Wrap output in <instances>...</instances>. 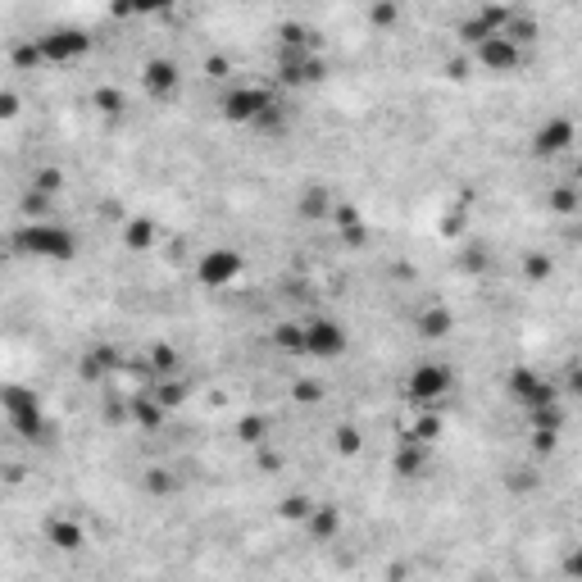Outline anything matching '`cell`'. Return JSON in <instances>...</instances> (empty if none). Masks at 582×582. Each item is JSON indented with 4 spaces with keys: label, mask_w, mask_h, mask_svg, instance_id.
Listing matches in <instances>:
<instances>
[{
    "label": "cell",
    "mask_w": 582,
    "mask_h": 582,
    "mask_svg": "<svg viewBox=\"0 0 582 582\" xmlns=\"http://www.w3.org/2000/svg\"><path fill=\"white\" fill-rule=\"evenodd\" d=\"M15 250L24 255H37V259H73L78 255V237L64 228V223H51V218H28L19 232H15Z\"/></svg>",
    "instance_id": "cell-1"
},
{
    "label": "cell",
    "mask_w": 582,
    "mask_h": 582,
    "mask_svg": "<svg viewBox=\"0 0 582 582\" xmlns=\"http://www.w3.org/2000/svg\"><path fill=\"white\" fill-rule=\"evenodd\" d=\"M455 392V369L441 360H419L405 378V401L414 410H441Z\"/></svg>",
    "instance_id": "cell-2"
},
{
    "label": "cell",
    "mask_w": 582,
    "mask_h": 582,
    "mask_svg": "<svg viewBox=\"0 0 582 582\" xmlns=\"http://www.w3.org/2000/svg\"><path fill=\"white\" fill-rule=\"evenodd\" d=\"M0 405H5V423H10L19 437H28V441H51L55 428H51V419H46L37 392H28V387H19V383H5V392H0Z\"/></svg>",
    "instance_id": "cell-3"
},
{
    "label": "cell",
    "mask_w": 582,
    "mask_h": 582,
    "mask_svg": "<svg viewBox=\"0 0 582 582\" xmlns=\"http://www.w3.org/2000/svg\"><path fill=\"white\" fill-rule=\"evenodd\" d=\"M505 396H509L514 405H523V410H537V405H555V401H559V387H555L541 369L514 364V369L505 373Z\"/></svg>",
    "instance_id": "cell-4"
},
{
    "label": "cell",
    "mask_w": 582,
    "mask_h": 582,
    "mask_svg": "<svg viewBox=\"0 0 582 582\" xmlns=\"http://www.w3.org/2000/svg\"><path fill=\"white\" fill-rule=\"evenodd\" d=\"M277 96L268 92V87H259V82H241V87H228L223 92V101H218V114L228 119V123H241V128H250L268 105H273Z\"/></svg>",
    "instance_id": "cell-5"
},
{
    "label": "cell",
    "mask_w": 582,
    "mask_h": 582,
    "mask_svg": "<svg viewBox=\"0 0 582 582\" xmlns=\"http://www.w3.org/2000/svg\"><path fill=\"white\" fill-rule=\"evenodd\" d=\"M573 146H577V123H573L568 114H550V119H541V123H537V132H532V141H528L532 160H559V155H568Z\"/></svg>",
    "instance_id": "cell-6"
},
{
    "label": "cell",
    "mask_w": 582,
    "mask_h": 582,
    "mask_svg": "<svg viewBox=\"0 0 582 582\" xmlns=\"http://www.w3.org/2000/svg\"><path fill=\"white\" fill-rule=\"evenodd\" d=\"M346 346H351V337L337 319H328V315L306 319V360H328L333 364V360L346 355Z\"/></svg>",
    "instance_id": "cell-7"
},
{
    "label": "cell",
    "mask_w": 582,
    "mask_h": 582,
    "mask_svg": "<svg viewBox=\"0 0 582 582\" xmlns=\"http://www.w3.org/2000/svg\"><path fill=\"white\" fill-rule=\"evenodd\" d=\"M328 78V64L319 51H277V82L282 87H315Z\"/></svg>",
    "instance_id": "cell-8"
},
{
    "label": "cell",
    "mask_w": 582,
    "mask_h": 582,
    "mask_svg": "<svg viewBox=\"0 0 582 582\" xmlns=\"http://www.w3.org/2000/svg\"><path fill=\"white\" fill-rule=\"evenodd\" d=\"M241 268H246V259H241V250H232V246H214V250H205V255L196 259L200 286H232V282L241 277Z\"/></svg>",
    "instance_id": "cell-9"
},
{
    "label": "cell",
    "mask_w": 582,
    "mask_h": 582,
    "mask_svg": "<svg viewBox=\"0 0 582 582\" xmlns=\"http://www.w3.org/2000/svg\"><path fill=\"white\" fill-rule=\"evenodd\" d=\"M37 46H42V60L46 64H78L92 51V37L82 28H51Z\"/></svg>",
    "instance_id": "cell-10"
},
{
    "label": "cell",
    "mask_w": 582,
    "mask_h": 582,
    "mask_svg": "<svg viewBox=\"0 0 582 582\" xmlns=\"http://www.w3.org/2000/svg\"><path fill=\"white\" fill-rule=\"evenodd\" d=\"M523 55H528V51H523L519 42H509L505 33L491 37V42H482V46L473 51V60H478L487 73H519V69H523Z\"/></svg>",
    "instance_id": "cell-11"
},
{
    "label": "cell",
    "mask_w": 582,
    "mask_h": 582,
    "mask_svg": "<svg viewBox=\"0 0 582 582\" xmlns=\"http://www.w3.org/2000/svg\"><path fill=\"white\" fill-rule=\"evenodd\" d=\"M141 87H146L150 101H169V96H178V87H182V69H178L173 60L155 55V60H146V69H141Z\"/></svg>",
    "instance_id": "cell-12"
},
{
    "label": "cell",
    "mask_w": 582,
    "mask_h": 582,
    "mask_svg": "<svg viewBox=\"0 0 582 582\" xmlns=\"http://www.w3.org/2000/svg\"><path fill=\"white\" fill-rule=\"evenodd\" d=\"M46 546H55L60 555H78L87 546V528L73 514H51L46 519Z\"/></svg>",
    "instance_id": "cell-13"
},
{
    "label": "cell",
    "mask_w": 582,
    "mask_h": 582,
    "mask_svg": "<svg viewBox=\"0 0 582 582\" xmlns=\"http://www.w3.org/2000/svg\"><path fill=\"white\" fill-rule=\"evenodd\" d=\"M414 328H419V337H423V342H446V337L455 333V310H451V306H441V301H432V306H423V310H419Z\"/></svg>",
    "instance_id": "cell-14"
},
{
    "label": "cell",
    "mask_w": 582,
    "mask_h": 582,
    "mask_svg": "<svg viewBox=\"0 0 582 582\" xmlns=\"http://www.w3.org/2000/svg\"><path fill=\"white\" fill-rule=\"evenodd\" d=\"M333 209H337V200L324 182H310L296 196V218H306V223H324V218H333Z\"/></svg>",
    "instance_id": "cell-15"
},
{
    "label": "cell",
    "mask_w": 582,
    "mask_h": 582,
    "mask_svg": "<svg viewBox=\"0 0 582 582\" xmlns=\"http://www.w3.org/2000/svg\"><path fill=\"white\" fill-rule=\"evenodd\" d=\"M392 469H396L401 478H423V473H428V446L414 441V437H401V446H396V455H392Z\"/></svg>",
    "instance_id": "cell-16"
},
{
    "label": "cell",
    "mask_w": 582,
    "mask_h": 582,
    "mask_svg": "<svg viewBox=\"0 0 582 582\" xmlns=\"http://www.w3.org/2000/svg\"><path fill=\"white\" fill-rule=\"evenodd\" d=\"M155 237H160V228H155V218H141V214H132V218H123V246H128L132 255H146V250L155 246Z\"/></svg>",
    "instance_id": "cell-17"
},
{
    "label": "cell",
    "mask_w": 582,
    "mask_h": 582,
    "mask_svg": "<svg viewBox=\"0 0 582 582\" xmlns=\"http://www.w3.org/2000/svg\"><path fill=\"white\" fill-rule=\"evenodd\" d=\"M273 346L291 360H306V324H291V319L273 324Z\"/></svg>",
    "instance_id": "cell-18"
},
{
    "label": "cell",
    "mask_w": 582,
    "mask_h": 582,
    "mask_svg": "<svg viewBox=\"0 0 582 582\" xmlns=\"http://www.w3.org/2000/svg\"><path fill=\"white\" fill-rule=\"evenodd\" d=\"M546 209L559 214V218L577 214V209H582V187H577V182H555V187L546 191Z\"/></svg>",
    "instance_id": "cell-19"
},
{
    "label": "cell",
    "mask_w": 582,
    "mask_h": 582,
    "mask_svg": "<svg viewBox=\"0 0 582 582\" xmlns=\"http://www.w3.org/2000/svg\"><path fill=\"white\" fill-rule=\"evenodd\" d=\"M119 360H123V355H119L114 346H96V351L82 355V378H87V383H101V378H110V373L119 369Z\"/></svg>",
    "instance_id": "cell-20"
},
{
    "label": "cell",
    "mask_w": 582,
    "mask_h": 582,
    "mask_svg": "<svg viewBox=\"0 0 582 582\" xmlns=\"http://www.w3.org/2000/svg\"><path fill=\"white\" fill-rule=\"evenodd\" d=\"M310 537L315 541H333L337 532H342V509L337 505H315V514H310Z\"/></svg>",
    "instance_id": "cell-21"
},
{
    "label": "cell",
    "mask_w": 582,
    "mask_h": 582,
    "mask_svg": "<svg viewBox=\"0 0 582 582\" xmlns=\"http://www.w3.org/2000/svg\"><path fill=\"white\" fill-rule=\"evenodd\" d=\"M128 414H132V423H137V428H160L169 410H164L155 396H146V392H141V396H132V401H128Z\"/></svg>",
    "instance_id": "cell-22"
},
{
    "label": "cell",
    "mask_w": 582,
    "mask_h": 582,
    "mask_svg": "<svg viewBox=\"0 0 582 582\" xmlns=\"http://www.w3.org/2000/svg\"><path fill=\"white\" fill-rule=\"evenodd\" d=\"M564 401H555V405H537V410H528V423H532V432H550V437H559L564 432Z\"/></svg>",
    "instance_id": "cell-23"
},
{
    "label": "cell",
    "mask_w": 582,
    "mask_h": 582,
    "mask_svg": "<svg viewBox=\"0 0 582 582\" xmlns=\"http://www.w3.org/2000/svg\"><path fill=\"white\" fill-rule=\"evenodd\" d=\"M441 432H446V419H441V410H419V419H414V428H410L405 437H414V441L432 446Z\"/></svg>",
    "instance_id": "cell-24"
},
{
    "label": "cell",
    "mask_w": 582,
    "mask_h": 582,
    "mask_svg": "<svg viewBox=\"0 0 582 582\" xmlns=\"http://www.w3.org/2000/svg\"><path fill=\"white\" fill-rule=\"evenodd\" d=\"M505 37H509V42H519V46L528 51V46L541 37V28H537V15H528V10H514V19H509Z\"/></svg>",
    "instance_id": "cell-25"
},
{
    "label": "cell",
    "mask_w": 582,
    "mask_h": 582,
    "mask_svg": "<svg viewBox=\"0 0 582 582\" xmlns=\"http://www.w3.org/2000/svg\"><path fill=\"white\" fill-rule=\"evenodd\" d=\"M491 37H500V33H491V24H487L478 10H473L464 24H460V42H464L469 51H478V46H482V42H491Z\"/></svg>",
    "instance_id": "cell-26"
},
{
    "label": "cell",
    "mask_w": 582,
    "mask_h": 582,
    "mask_svg": "<svg viewBox=\"0 0 582 582\" xmlns=\"http://www.w3.org/2000/svg\"><path fill=\"white\" fill-rule=\"evenodd\" d=\"M250 132H255V137H277V132H286V105H282V101H273V105L250 123Z\"/></svg>",
    "instance_id": "cell-27"
},
{
    "label": "cell",
    "mask_w": 582,
    "mask_h": 582,
    "mask_svg": "<svg viewBox=\"0 0 582 582\" xmlns=\"http://www.w3.org/2000/svg\"><path fill=\"white\" fill-rule=\"evenodd\" d=\"M315 505H319V500H310L306 491H296V496H286V500L277 505V514H282L286 523H310V514H315Z\"/></svg>",
    "instance_id": "cell-28"
},
{
    "label": "cell",
    "mask_w": 582,
    "mask_h": 582,
    "mask_svg": "<svg viewBox=\"0 0 582 582\" xmlns=\"http://www.w3.org/2000/svg\"><path fill=\"white\" fill-rule=\"evenodd\" d=\"M146 364H150L155 373H164V378H178V369H182V360H178V351H173V346H164V342L146 351Z\"/></svg>",
    "instance_id": "cell-29"
},
{
    "label": "cell",
    "mask_w": 582,
    "mask_h": 582,
    "mask_svg": "<svg viewBox=\"0 0 582 582\" xmlns=\"http://www.w3.org/2000/svg\"><path fill=\"white\" fill-rule=\"evenodd\" d=\"M60 187H64V169L42 164V169L33 173V191H42V196H60Z\"/></svg>",
    "instance_id": "cell-30"
},
{
    "label": "cell",
    "mask_w": 582,
    "mask_h": 582,
    "mask_svg": "<svg viewBox=\"0 0 582 582\" xmlns=\"http://www.w3.org/2000/svg\"><path fill=\"white\" fill-rule=\"evenodd\" d=\"M150 396H155V401H160L164 410H178V405L187 401V383H182V378H164V383H160V387H155Z\"/></svg>",
    "instance_id": "cell-31"
},
{
    "label": "cell",
    "mask_w": 582,
    "mask_h": 582,
    "mask_svg": "<svg viewBox=\"0 0 582 582\" xmlns=\"http://www.w3.org/2000/svg\"><path fill=\"white\" fill-rule=\"evenodd\" d=\"M237 437H241L246 446H259V441L268 437V419H264V414H246V419L237 423Z\"/></svg>",
    "instance_id": "cell-32"
},
{
    "label": "cell",
    "mask_w": 582,
    "mask_h": 582,
    "mask_svg": "<svg viewBox=\"0 0 582 582\" xmlns=\"http://www.w3.org/2000/svg\"><path fill=\"white\" fill-rule=\"evenodd\" d=\"M523 273H528V282H546V277L555 273V264H550V255L528 250V255H523Z\"/></svg>",
    "instance_id": "cell-33"
},
{
    "label": "cell",
    "mask_w": 582,
    "mask_h": 582,
    "mask_svg": "<svg viewBox=\"0 0 582 582\" xmlns=\"http://www.w3.org/2000/svg\"><path fill=\"white\" fill-rule=\"evenodd\" d=\"M96 110L105 114V119H114V114H123V92L119 87H96Z\"/></svg>",
    "instance_id": "cell-34"
},
{
    "label": "cell",
    "mask_w": 582,
    "mask_h": 582,
    "mask_svg": "<svg viewBox=\"0 0 582 582\" xmlns=\"http://www.w3.org/2000/svg\"><path fill=\"white\" fill-rule=\"evenodd\" d=\"M333 446H337V451H342V455L351 460V455H360V451H364V437H360V432H355L351 423H342V428L333 432Z\"/></svg>",
    "instance_id": "cell-35"
},
{
    "label": "cell",
    "mask_w": 582,
    "mask_h": 582,
    "mask_svg": "<svg viewBox=\"0 0 582 582\" xmlns=\"http://www.w3.org/2000/svg\"><path fill=\"white\" fill-rule=\"evenodd\" d=\"M146 491L150 496H173L178 491V478L169 469H146Z\"/></svg>",
    "instance_id": "cell-36"
},
{
    "label": "cell",
    "mask_w": 582,
    "mask_h": 582,
    "mask_svg": "<svg viewBox=\"0 0 582 582\" xmlns=\"http://www.w3.org/2000/svg\"><path fill=\"white\" fill-rule=\"evenodd\" d=\"M559 573H564V582H582V546H568L559 555Z\"/></svg>",
    "instance_id": "cell-37"
},
{
    "label": "cell",
    "mask_w": 582,
    "mask_h": 582,
    "mask_svg": "<svg viewBox=\"0 0 582 582\" xmlns=\"http://www.w3.org/2000/svg\"><path fill=\"white\" fill-rule=\"evenodd\" d=\"M291 401H301V405L324 401V383H315V378H306V383H291Z\"/></svg>",
    "instance_id": "cell-38"
},
{
    "label": "cell",
    "mask_w": 582,
    "mask_h": 582,
    "mask_svg": "<svg viewBox=\"0 0 582 582\" xmlns=\"http://www.w3.org/2000/svg\"><path fill=\"white\" fill-rule=\"evenodd\" d=\"M328 223H333V228H342V232H351V228H360L364 218H360V209H355V205H337Z\"/></svg>",
    "instance_id": "cell-39"
},
{
    "label": "cell",
    "mask_w": 582,
    "mask_h": 582,
    "mask_svg": "<svg viewBox=\"0 0 582 582\" xmlns=\"http://www.w3.org/2000/svg\"><path fill=\"white\" fill-rule=\"evenodd\" d=\"M15 64H19V69L46 64V60H42V46H37V42H24V46H15Z\"/></svg>",
    "instance_id": "cell-40"
},
{
    "label": "cell",
    "mask_w": 582,
    "mask_h": 582,
    "mask_svg": "<svg viewBox=\"0 0 582 582\" xmlns=\"http://www.w3.org/2000/svg\"><path fill=\"white\" fill-rule=\"evenodd\" d=\"M505 487H509V491H519V496H528V491L537 487V473H532V469H514V473L505 478Z\"/></svg>",
    "instance_id": "cell-41"
},
{
    "label": "cell",
    "mask_w": 582,
    "mask_h": 582,
    "mask_svg": "<svg viewBox=\"0 0 582 582\" xmlns=\"http://www.w3.org/2000/svg\"><path fill=\"white\" fill-rule=\"evenodd\" d=\"M369 24H378V28L401 24V5H373V10H369Z\"/></svg>",
    "instance_id": "cell-42"
},
{
    "label": "cell",
    "mask_w": 582,
    "mask_h": 582,
    "mask_svg": "<svg viewBox=\"0 0 582 582\" xmlns=\"http://www.w3.org/2000/svg\"><path fill=\"white\" fill-rule=\"evenodd\" d=\"M559 451V437L550 432H532V455H555Z\"/></svg>",
    "instance_id": "cell-43"
},
{
    "label": "cell",
    "mask_w": 582,
    "mask_h": 582,
    "mask_svg": "<svg viewBox=\"0 0 582 582\" xmlns=\"http://www.w3.org/2000/svg\"><path fill=\"white\" fill-rule=\"evenodd\" d=\"M342 237H346V246H364V241H369V228L360 223V228H351V232H342Z\"/></svg>",
    "instance_id": "cell-44"
},
{
    "label": "cell",
    "mask_w": 582,
    "mask_h": 582,
    "mask_svg": "<svg viewBox=\"0 0 582 582\" xmlns=\"http://www.w3.org/2000/svg\"><path fill=\"white\" fill-rule=\"evenodd\" d=\"M568 396H582V364L568 369Z\"/></svg>",
    "instance_id": "cell-45"
},
{
    "label": "cell",
    "mask_w": 582,
    "mask_h": 582,
    "mask_svg": "<svg viewBox=\"0 0 582 582\" xmlns=\"http://www.w3.org/2000/svg\"><path fill=\"white\" fill-rule=\"evenodd\" d=\"M205 69H209L214 78H223V73H228V60H223V55H209V60H205Z\"/></svg>",
    "instance_id": "cell-46"
},
{
    "label": "cell",
    "mask_w": 582,
    "mask_h": 582,
    "mask_svg": "<svg viewBox=\"0 0 582 582\" xmlns=\"http://www.w3.org/2000/svg\"><path fill=\"white\" fill-rule=\"evenodd\" d=\"M15 110H19V96H15V92H5V96H0V114H5V119H10Z\"/></svg>",
    "instance_id": "cell-47"
},
{
    "label": "cell",
    "mask_w": 582,
    "mask_h": 582,
    "mask_svg": "<svg viewBox=\"0 0 582 582\" xmlns=\"http://www.w3.org/2000/svg\"><path fill=\"white\" fill-rule=\"evenodd\" d=\"M568 182H577V187H582V160L573 164V178H568Z\"/></svg>",
    "instance_id": "cell-48"
}]
</instances>
